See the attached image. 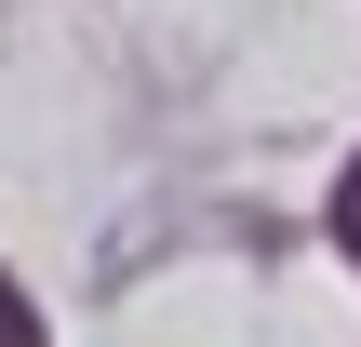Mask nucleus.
<instances>
[{
    "instance_id": "f257e3e1",
    "label": "nucleus",
    "mask_w": 361,
    "mask_h": 347,
    "mask_svg": "<svg viewBox=\"0 0 361 347\" xmlns=\"http://www.w3.org/2000/svg\"><path fill=\"white\" fill-rule=\"evenodd\" d=\"M335 241H348V267H361V160H348V187H335Z\"/></svg>"
},
{
    "instance_id": "f03ea898",
    "label": "nucleus",
    "mask_w": 361,
    "mask_h": 347,
    "mask_svg": "<svg viewBox=\"0 0 361 347\" xmlns=\"http://www.w3.org/2000/svg\"><path fill=\"white\" fill-rule=\"evenodd\" d=\"M0 347H40V321H27V294L0 281Z\"/></svg>"
}]
</instances>
